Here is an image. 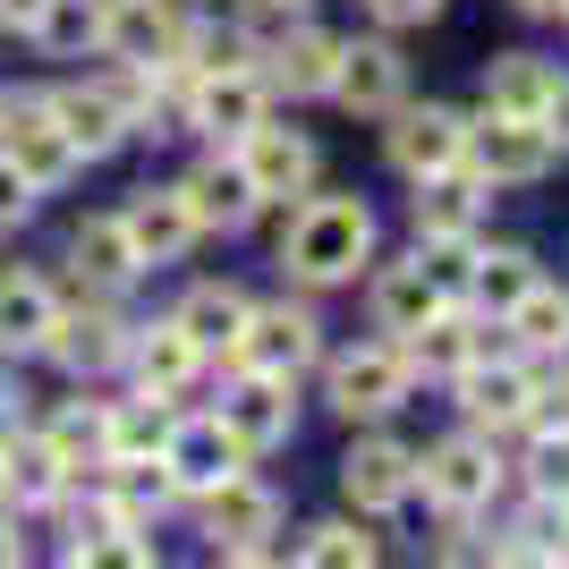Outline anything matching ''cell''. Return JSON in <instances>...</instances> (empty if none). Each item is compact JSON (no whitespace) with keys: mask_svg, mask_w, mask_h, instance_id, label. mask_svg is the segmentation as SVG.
I'll use <instances>...</instances> for the list:
<instances>
[{"mask_svg":"<svg viewBox=\"0 0 569 569\" xmlns=\"http://www.w3.org/2000/svg\"><path fill=\"white\" fill-rule=\"evenodd\" d=\"M375 256V213L366 196H307L281 230V263L289 281L307 289H332V281H357V263Z\"/></svg>","mask_w":569,"mask_h":569,"instance_id":"6da1fadb","label":"cell"},{"mask_svg":"<svg viewBox=\"0 0 569 569\" xmlns=\"http://www.w3.org/2000/svg\"><path fill=\"white\" fill-rule=\"evenodd\" d=\"M552 162H561V137L545 119H501V111L468 119V170L485 188H536Z\"/></svg>","mask_w":569,"mask_h":569,"instance_id":"7a4b0ae2","label":"cell"},{"mask_svg":"<svg viewBox=\"0 0 569 569\" xmlns=\"http://www.w3.org/2000/svg\"><path fill=\"white\" fill-rule=\"evenodd\" d=\"M204 501V536H213L221 561H263L272 552V536H281V493L272 485H256V476H221Z\"/></svg>","mask_w":569,"mask_h":569,"instance_id":"3957f363","label":"cell"},{"mask_svg":"<svg viewBox=\"0 0 569 569\" xmlns=\"http://www.w3.org/2000/svg\"><path fill=\"white\" fill-rule=\"evenodd\" d=\"M0 153H9L43 196L77 179V144L60 137V119H51L43 94H9V102H0Z\"/></svg>","mask_w":569,"mask_h":569,"instance_id":"277c9868","label":"cell"},{"mask_svg":"<svg viewBox=\"0 0 569 569\" xmlns=\"http://www.w3.org/2000/svg\"><path fill=\"white\" fill-rule=\"evenodd\" d=\"M256 119H272V86H263L256 60H230V69H196L188 94V128H204L213 144H238Z\"/></svg>","mask_w":569,"mask_h":569,"instance_id":"5b68a950","label":"cell"},{"mask_svg":"<svg viewBox=\"0 0 569 569\" xmlns=\"http://www.w3.org/2000/svg\"><path fill=\"white\" fill-rule=\"evenodd\" d=\"M238 366H256V375H281V382H298L323 357V323H315L307 307H247V332H238Z\"/></svg>","mask_w":569,"mask_h":569,"instance_id":"8992f818","label":"cell"},{"mask_svg":"<svg viewBox=\"0 0 569 569\" xmlns=\"http://www.w3.org/2000/svg\"><path fill=\"white\" fill-rule=\"evenodd\" d=\"M408 382H417V366H408L400 340H366V349L332 357V408L340 417H391L408 400Z\"/></svg>","mask_w":569,"mask_h":569,"instance_id":"52a82bcc","label":"cell"},{"mask_svg":"<svg viewBox=\"0 0 569 569\" xmlns=\"http://www.w3.org/2000/svg\"><path fill=\"white\" fill-rule=\"evenodd\" d=\"M417 485H426L451 519H468V510H485V501H493L501 459H493V442H485V433H451V442H433V451L417 459Z\"/></svg>","mask_w":569,"mask_h":569,"instance_id":"ba28073f","label":"cell"},{"mask_svg":"<svg viewBox=\"0 0 569 569\" xmlns=\"http://www.w3.org/2000/svg\"><path fill=\"white\" fill-rule=\"evenodd\" d=\"M221 426H230V442L247 459L256 451H281L289 433H298V408H289V382L281 375H256V366H238V382L221 391V408H213Z\"/></svg>","mask_w":569,"mask_h":569,"instance_id":"9c48e42d","label":"cell"},{"mask_svg":"<svg viewBox=\"0 0 569 569\" xmlns=\"http://www.w3.org/2000/svg\"><path fill=\"white\" fill-rule=\"evenodd\" d=\"M382 153H391V170H400V179L451 170V162H468V119L442 111V102H400V111H391V137H382Z\"/></svg>","mask_w":569,"mask_h":569,"instance_id":"30bf717a","label":"cell"},{"mask_svg":"<svg viewBox=\"0 0 569 569\" xmlns=\"http://www.w3.org/2000/svg\"><path fill=\"white\" fill-rule=\"evenodd\" d=\"M340 493H349L357 510H400V501L417 493V451L391 442V433L349 442V459H340Z\"/></svg>","mask_w":569,"mask_h":569,"instance_id":"8fae6325","label":"cell"},{"mask_svg":"<svg viewBox=\"0 0 569 569\" xmlns=\"http://www.w3.org/2000/svg\"><path fill=\"white\" fill-rule=\"evenodd\" d=\"M162 468H170V493H213L221 476L247 468V451L230 442V426H221V417H188V426H170Z\"/></svg>","mask_w":569,"mask_h":569,"instance_id":"7c38bea8","label":"cell"},{"mask_svg":"<svg viewBox=\"0 0 569 569\" xmlns=\"http://www.w3.org/2000/svg\"><path fill=\"white\" fill-rule=\"evenodd\" d=\"M102 51H111V60H137V69H153V60H179V51H188V18H179L170 0H111Z\"/></svg>","mask_w":569,"mask_h":569,"instance_id":"4fadbf2b","label":"cell"},{"mask_svg":"<svg viewBox=\"0 0 569 569\" xmlns=\"http://www.w3.org/2000/svg\"><path fill=\"white\" fill-rule=\"evenodd\" d=\"M119 221H128V247H137V263H179L196 238H204L179 188H137L128 204H119Z\"/></svg>","mask_w":569,"mask_h":569,"instance_id":"5bb4252c","label":"cell"},{"mask_svg":"<svg viewBox=\"0 0 569 569\" xmlns=\"http://www.w3.org/2000/svg\"><path fill=\"white\" fill-rule=\"evenodd\" d=\"M459 408H468V426H519L527 400H536V366L527 357H485V366H459Z\"/></svg>","mask_w":569,"mask_h":569,"instance_id":"9a60e30c","label":"cell"},{"mask_svg":"<svg viewBox=\"0 0 569 569\" xmlns=\"http://www.w3.org/2000/svg\"><path fill=\"white\" fill-rule=\"evenodd\" d=\"M230 153H238V170L256 179L263 204H272V196H298V188L315 179V144L298 137V128H272V119H256V128H247Z\"/></svg>","mask_w":569,"mask_h":569,"instance_id":"2e32d148","label":"cell"},{"mask_svg":"<svg viewBox=\"0 0 569 569\" xmlns=\"http://www.w3.org/2000/svg\"><path fill=\"white\" fill-rule=\"evenodd\" d=\"M256 60H263V86H272V94H332L340 34H323V26H289V34H272Z\"/></svg>","mask_w":569,"mask_h":569,"instance_id":"e0dca14e","label":"cell"},{"mask_svg":"<svg viewBox=\"0 0 569 569\" xmlns=\"http://www.w3.org/2000/svg\"><path fill=\"white\" fill-rule=\"evenodd\" d=\"M485 179H476L468 162H451V170H426L417 179V238H476L485 230Z\"/></svg>","mask_w":569,"mask_h":569,"instance_id":"ac0fdd59","label":"cell"},{"mask_svg":"<svg viewBox=\"0 0 569 569\" xmlns=\"http://www.w3.org/2000/svg\"><path fill=\"white\" fill-rule=\"evenodd\" d=\"M400 94H408V60L391 43H340V69H332L340 111H400Z\"/></svg>","mask_w":569,"mask_h":569,"instance_id":"d6986e66","label":"cell"},{"mask_svg":"<svg viewBox=\"0 0 569 569\" xmlns=\"http://www.w3.org/2000/svg\"><path fill=\"white\" fill-rule=\"evenodd\" d=\"M43 102H51V119H60V137L77 144V162H102V153L137 128V119L119 111L111 86H60V94H43Z\"/></svg>","mask_w":569,"mask_h":569,"instance_id":"ffe728a7","label":"cell"},{"mask_svg":"<svg viewBox=\"0 0 569 569\" xmlns=\"http://www.w3.org/2000/svg\"><path fill=\"white\" fill-rule=\"evenodd\" d=\"M43 357H60L69 375H102V366L128 357V332H119V315H102V307H60L51 332H43Z\"/></svg>","mask_w":569,"mask_h":569,"instance_id":"44dd1931","label":"cell"},{"mask_svg":"<svg viewBox=\"0 0 569 569\" xmlns=\"http://www.w3.org/2000/svg\"><path fill=\"white\" fill-rule=\"evenodd\" d=\"M179 196H188V213H196V230H247L256 221V179L238 170V153H221V162H204V170H188L179 179Z\"/></svg>","mask_w":569,"mask_h":569,"instance_id":"7402d4cb","label":"cell"},{"mask_svg":"<svg viewBox=\"0 0 569 569\" xmlns=\"http://www.w3.org/2000/svg\"><path fill=\"white\" fill-rule=\"evenodd\" d=\"M552 94H561V69L536 60V51H501L485 69V111H501V119H545Z\"/></svg>","mask_w":569,"mask_h":569,"instance_id":"603a6c76","label":"cell"},{"mask_svg":"<svg viewBox=\"0 0 569 569\" xmlns=\"http://www.w3.org/2000/svg\"><path fill=\"white\" fill-rule=\"evenodd\" d=\"M128 366H137V391H153V400H170V391H188L196 366H204V349L188 340V323L170 315V323H153V332L128 340Z\"/></svg>","mask_w":569,"mask_h":569,"instance_id":"cb8c5ba5","label":"cell"},{"mask_svg":"<svg viewBox=\"0 0 569 569\" xmlns=\"http://www.w3.org/2000/svg\"><path fill=\"white\" fill-rule=\"evenodd\" d=\"M442 307H451V298L433 289V272H426L417 256H408V263H382V272H375V323H382L391 340H408L417 323H433Z\"/></svg>","mask_w":569,"mask_h":569,"instance_id":"d4e9b609","label":"cell"},{"mask_svg":"<svg viewBox=\"0 0 569 569\" xmlns=\"http://www.w3.org/2000/svg\"><path fill=\"white\" fill-rule=\"evenodd\" d=\"M69 263H77V281H86V289H128V281L144 272L119 213H94V221H86V230L69 238Z\"/></svg>","mask_w":569,"mask_h":569,"instance_id":"484cf974","label":"cell"},{"mask_svg":"<svg viewBox=\"0 0 569 569\" xmlns=\"http://www.w3.org/2000/svg\"><path fill=\"white\" fill-rule=\"evenodd\" d=\"M51 315H60L51 281H34V272H0V357H34L43 332H51Z\"/></svg>","mask_w":569,"mask_h":569,"instance_id":"4316f807","label":"cell"},{"mask_svg":"<svg viewBox=\"0 0 569 569\" xmlns=\"http://www.w3.org/2000/svg\"><path fill=\"white\" fill-rule=\"evenodd\" d=\"M170 417L153 391H137L128 408H102V468H137V459H162Z\"/></svg>","mask_w":569,"mask_h":569,"instance_id":"83f0119b","label":"cell"},{"mask_svg":"<svg viewBox=\"0 0 569 569\" xmlns=\"http://www.w3.org/2000/svg\"><path fill=\"white\" fill-rule=\"evenodd\" d=\"M545 281L536 272V256L527 247H476V281H468V307H485V315H510L527 298V289Z\"/></svg>","mask_w":569,"mask_h":569,"instance_id":"f1b7e54d","label":"cell"},{"mask_svg":"<svg viewBox=\"0 0 569 569\" xmlns=\"http://www.w3.org/2000/svg\"><path fill=\"white\" fill-rule=\"evenodd\" d=\"M60 485H69V459L51 451L43 433H34V442H18V451L0 442V493H9V501L43 510V501H60Z\"/></svg>","mask_w":569,"mask_h":569,"instance_id":"f546056e","label":"cell"},{"mask_svg":"<svg viewBox=\"0 0 569 569\" xmlns=\"http://www.w3.org/2000/svg\"><path fill=\"white\" fill-rule=\"evenodd\" d=\"M102 26H111V0H43V18L26 34L60 60H77V51H102Z\"/></svg>","mask_w":569,"mask_h":569,"instance_id":"4dcf8cb0","label":"cell"},{"mask_svg":"<svg viewBox=\"0 0 569 569\" xmlns=\"http://www.w3.org/2000/svg\"><path fill=\"white\" fill-rule=\"evenodd\" d=\"M179 323H188V340H196L204 357H213V349H238V332H247V298H238L230 281H204V289H188Z\"/></svg>","mask_w":569,"mask_h":569,"instance_id":"1f68e13d","label":"cell"},{"mask_svg":"<svg viewBox=\"0 0 569 569\" xmlns=\"http://www.w3.org/2000/svg\"><path fill=\"white\" fill-rule=\"evenodd\" d=\"M501 323H510V340H519L527 357H552V349H561V340H569V289L536 281V289H527V298H519V307L501 315Z\"/></svg>","mask_w":569,"mask_h":569,"instance_id":"d6a6232c","label":"cell"},{"mask_svg":"<svg viewBox=\"0 0 569 569\" xmlns=\"http://www.w3.org/2000/svg\"><path fill=\"white\" fill-rule=\"evenodd\" d=\"M400 349H408V366H417V375H459V366H468V315L442 307L433 323H417Z\"/></svg>","mask_w":569,"mask_h":569,"instance_id":"836d02e7","label":"cell"},{"mask_svg":"<svg viewBox=\"0 0 569 569\" xmlns=\"http://www.w3.org/2000/svg\"><path fill=\"white\" fill-rule=\"evenodd\" d=\"M298 561H307V569H366V561H375V536L349 527V519H323V527H307Z\"/></svg>","mask_w":569,"mask_h":569,"instance_id":"e575fe53","label":"cell"},{"mask_svg":"<svg viewBox=\"0 0 569 569\" xmlns=\"http://www.w3.org/2000/svg\"><path fill=\"white\" fill-rule=\"evenodd\" d=\"M417 263L433 272V289L468 307V281H476V238H417Z\"/></svg>","mask_w":569,"mask_h":569,"instance_id":"d590c367","label":"cell"},{"mask_svg":"<svg viewBox=\"0 0 569 569\" xmlns=\"http://www.w3.org/2000/svg\"><path fill=\"white\" fill-rule=\"evenodd\" d=\"M527 485H536V501H569V433H536Z\"/></svg>","mask_w":569,"mask_h":569,"instance_id":"8d00e7d4","label":"cell"},{"mask_svg":"<svg viewBox=\"0 0 569 569\" xmlns=\"http://www.w3.org/2000/svg\"><path fill=\"white\" fill-rule=\"evenodd\" d=\"M34 196H43V188H34V179H26L9 153H0V230H18V221L34 213Z\"/></svg>","mask_w":569,"mask_h":569,"instance_id":"74e56055","label":"cell"},{"mask_svg":"<svg viewBox=\"0 0 569 569\" xmlns=\"http://www.w3.org/2000/svg\"><path fill=\"white\" fill-rule=\"evenodd\" d=\"M366 9H375L382 26H426L433 9H442V0H366Z\"/></svg>","mask_w":569,"mask_h":569,"instance_id":"f35d334b","label":"cell"},{"mask_svg":"<svg viewBox=\"0 0 569 569\" xmlns=\"http://www.w3.org/2000/svg\"><path fill=\"white\" fill-rule=\"evenodd\" d=\"M545 128L561 137V153H569V77H561V94H552V111H545Z\"/></svg>","mask_w":569,"mask_h":569,"instance_id":"ab89813d","label":"cell"},{"mask_svg":"<svg viewBox=\"0 0 569 569\" xmlns=\"http://www.w3.org/2000/svg\"><path fill=\"white\" fill-rule=\"evenodd\" d=\"M43 18V0H0V26H34Z\"/></svg>","mask_w":569,"mask_h":569,"instance_id":"60d3db41","label":"cell"},{"mask_svg":"<svg viewBox=\"0 0 569 569\" xmlns=\"http://www.w3.org/2000/svg\"><path fill=\"white\" fill-rule=\"evenodd\" d=\"M510 9H519V18H561L569 0H510Z\"/></svg>","mask_w":569,"mask_h":569,"instance_id":"b9f144b4","label":"cell"},{"mask_svg":"<svg viewBox=\"0 0 569 569\" xmlns=\"http://www.w3.org/2000/svg\"><path fill=\"white\" fill-rule=\"evenodd\" d=\"M18 561H26V545L9 536V527H0V569H18Z\"/></svg>","mask_w":569,"mask_h":569,"instance_id":"7bdbcfd3","label":"cell"},{"mask_svg":"<svg viewBox=\"0 0 569 569\" xmlns=\"http://www.w3.org/2000/svg\"><path fill=\"white\" fill-rule=\"evenodd\" d=\"M561 519H569V501H561Z\"/></svg>","mask_w":569,"mask_h":569,"instance_id":"ee69618b","label":"cell"},{"mask_svg":"<svg viewBox=\"0 0 569 569\" xmlns=\"http://www.w3.org/2000/svg\"><path fill=\"white\" fill-rule=\"evenodd\" d=\"M561 18H569V9H561Z\"/></svg>","mask_w":569,"mask_h":569,"instance_id":"f6af8a7d","label":"cell"}]
</instances>
